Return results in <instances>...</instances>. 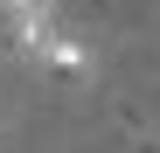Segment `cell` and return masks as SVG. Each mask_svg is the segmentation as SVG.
<instances>
[]
</instances>
